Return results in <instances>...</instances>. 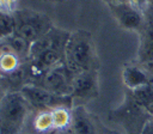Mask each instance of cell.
<instances>
[{
  "instance_id": "1",
  "label": "cell",
  "mask_w": 153,
  "mask_h": 134,
  "mask_svg": "<svg viewBox=\"0 0 153 134\" xmlns=\"http://www.w3.org/2000/svg\"><path fill=\"white\" fill-rule=\"evenodd\" d=\"M63 62L74 74L85 71H98L100 65L91 32L86 30L71 32L65 49Z\"/></svg>"
},
{
  "instance_id": "2",
  "label": "cell",
  "mask_w": 153,
  "mask_h": 134,
  "mask_svg": "<svg viewBox=\"0 0 153 134\" xmlns=\"http://www.w3.org/2000/svg\"><path fill=\"white\" fill-rule=\"evenodd\" d=\"M31 108L20 91H7L0 100V134L23 130Z\"/></svg>"
},
{
  "instance_id": "3",
  "label": "cell",
  "mask_w": 153,
  "mask_h": 134,
  "mask_svg": "<svg viewBox=\"0 0 153 134\" xmlns=\"http://www.w3.org/2000/svg\"><path fill=\"white\" fill-rule=\"evenodd\" d=\"M151 118L149 114L135 102L130 91L127 89L122 104L109 112V120L120 124L123 128L124 134H140Z\"/></svg>"
},
{
  "instance_id": "4",
  "label": "cell",
  "mask_w": 153,
  "mask_h": 134,
  "mask_svg": "<svg viewBox=\"0 0 153 134\" xmlns=\"http://www.w3.org/2000/svg\"><path fill=\"white\" fill-rule=\"evenodd\" d=\"M13 18L14 34L31 43L41 38L54 26L47 14L33 10H17L13 13Z\"/></svg>"
},
{
  "instance_id": "5",
  "label": "cell",
  "mask_w": 153,
  "mask_h": 134,
  "mask_svg": "<svg viewBox=\"0 0 153 134\" xmlns=\"http://www.w3.org/2000/svg\"><path fill=\"white\" fill-rule=\"evenodd\" d=\"M22 95L27 100L33 111H51L60 108L73 109L74 100L72 96H61L50 92L41 86L27 84L20 89Z\"/></svg>"
},
{
  "instance_id": "6",
  "label": "cell",
  "mask_w": 153,
  "mask_h": 134,
  "mask_svg": "<svg viewBox=\"0 0 153 134\" xmlns=\"http://www.w3.org/2000/svg\"><path fill=\"white\" fill-rule=\"evenodd\" d=\"M74 77L75 74L67 67V65L61 62L60 65L49 69L36 85L56 95L71 96Z\"/></svg>"
},
{
  "instance_id": "7",
  "label": "cell",
  "mask_w": 153,
  "mask_h": 134,
  "mask_svg": "<svg viewBox=\"0 0 153 134\" xmlns=\"http://www.w3.org/2000/svg\"><path fill=\"white\" fill-rule=\"evenodd\" d=\"M106 5L109 7L110 13L112 14L114 19L116 20L120 28L128 30V31L140 32L146 26L145 14L137 8H135L128 1L106 4Z\"/></svg>"
},
{
  "instance_id": "8",
  "label": "cell",
  "mask_w": 153,
  "mask_h": 134,
  "mask_svg": "<svg viewBox=\"0 0 153 134\" xmlns=\"http://www.w3.org/2000/svg\"><path fill=\"white\" fill-rule=\"evenodd\" d=\"M71 36L69 31H66L63 29L53 26L45 35H43L41 38L35 41L31 44L30 55L29 59L35 57L44 51H61L65 53L66 44L68 42V38Z\"/></svg>"
},
{
  "instance_id": "9",
  "label": "cell",
  "mask_w": 153,
  "mask_h": 134,
  "mask_svg": "<svg viewBox=\"0 0 153 134\" xmlns=\"http://www.w3.org/2000/svg\"><path fill=\"white\" fill-rule=\"evenodd\" d=\"M99 95L98 71H85L75 74L72 86L73 100L90 102Z\"/></svg>"
},
{
  "instance_id": "10",
  "label": "cell",
  "mask_w": 153,
  "mask_h": 134,
  "mask_svg": "<svg viewBox=\"0 0 153 134\" xmlns=\"http://www.w3.org/2000/svg\"><path fill=\"white\" fill-rule=\"evenodd\" d=\"M104 126L84 105L72 109V129L74 134H103Z\"/></svg>"
},
{
  "instance_id": "11",
  "label": "cell",
  "mask_w": 153,
  "mask_h": 134,
  "mask_svg": "<svg viewBox=\"0 0 153 134\" xmlns=\"http://www.w3.org/2000/svg\"><path fill=\"white\" fill-rule=\"evenodd\" d=\"M122 81L127 90H135L143 85H148L147 71L137 62L128 63L123 67Z\"/></svg>"
},
{
  "instance_id": "12",
  "label": "cell",
  "mask_w": 153,
  "mask_h": 134,
  "mask_svg": "<svg viewBox=\"0 0 153 134\" xmlns=\"http://www.w3.org/2000/svg\"><path fill=\"white\" fill-rule=\"evenodd\" d=\"M153 61V29L145 26L139 32V47L136 54L137 63H147Z\"/></svg>"
},
{
  "instance_id": "13",
  "label": "cell",
  "mask_w": 153,
  "mask_h": 134,
  "mask_svg": "<svg viewBox=\"0 0 153 134\" xmlns=\"http://www.w3.org/2000/svg\"><path fill=\"white\" fill-rule=\"evenodd\" d=\"M23 62L29 60V55H30V49H31V42H29L27 39L20 37L17 34H13L4 39H1Z\"/></svg>"
},
{
  "instance_id": "14",
  "label": "cell",
  "mask_w": 153,
  "mask_h": 134,
  "mask_svg": "<svg viewBox=\"0 0 153 134\" xmlns=\"http://www.w3.org/2000/svg\"><path fill=\"white\" fill-rule=\"evenodd\" d=\"M133 98L135 99L136 103H139L142 108H146L153 103V89L149 85H143L139 89L135 90H129Z\"/></svg>"
},
{
  "instance_id": "15",
  "label": "cell",
  "mask_w": 153,
  "mask_h": 134,
  "mask_svg": "<svg viewBox=\"0 0 153 134\" xmlns=\"http://www.w3.org/2000/svg\"><path fill=\"white\" fill-rule=\"evenodd\" d=\"M14 34L13 14L0 12V39H4Z\"/></svg>"
},
{
  "instance_id": "16",
  "label": "cell",
  "mask_w": 153,
  "mask_h": 134,
  "mask_svg": "<svg viewBox=\"0 0 153 134\" xmlns=\"http://www.w3.org/2000/svg\"><path fill=\"white\" fill-rule=\"evenodd\" d=\"M18 0H0V12L13 14L18 7Z\"/></svg>"
},
{
  "instance_id": "17",
  "label": "cell",
  "mask_w": 153,
  "mask_h": 134,
  "mask_svg": "<svg viewBox=\"0 0 153 134\" xmlns=\"http://www.w3.org/2000/svg\"><path fill=\"white\" fill-rule=\"evenodd\" d=\"M128 2L131 4L135 8H137L139 11H141V12L145 14V12H146L147 8L149 7L152 0H128Z\"/></svg>"
},
{
  "instance_id": "18",
  "label": "cell",
  "mask_w": 153,
  "mask_h": 134,
  "mask_svg": "<svg viewBox=\"0 0 153 134\" xmlns=\"http://www.w3.org/2000/svg\"><path fill=\"white\" fill-rule=\"evenodd\" d=\"M39 134H74L73 133V129H72V124L68 126V127H65V128H51L47 132H43V133H39Z\"/></svg>"
},
{
  "instance_id": "19",
  "label": "cell",
  "mask_w": 153,
  "mask_h": 134,
  "mask_svg": "<svg viewBox=\"0 0 153 134\" xmlns=\"http://www.w3.org/2000/svg\"><path fill=\"white\" fill-rule=\"evenodd\" d=\"M145 18H146V25L153 29V0L149 7L147 8V11L145 12Z\"/></svg>"
},
{
  "instance_id": "20",
  "label": "cell",
  "mask_w": 153,
  "mask_h": 134,
  "mask_svg": "<svg viewBox=\"0 0 153 134\" xmlns=\"http://www.w3.org/2000/svg\"><path fill=\"white\" fill-rule=\"evenodd\" d=\"M140 134H153V118H151L145 124V127L142 128V130H141Z\"/></svg>"
},
{
  "instance_id": "21",
  "label": "cell",
  "mask_w": 153,
  "mask_h": 134,
  "mask_svg": "<svg viewBox=\"0 0 153 134\" xmlns=\"http://www.w3.org/2000/svg\"><path fill=\"white\" fill-rule=\"evenodd\" d=\"M147 72H149L151 74H153V61L152 62H147V63H140Z\"/></svg>"
},
{
  "instance_id": "22",
  "label": "cell",
  "mask_w": 153,
  "mask_h": 134,
  "mask_svg": "<svg viewBox=\"0 0 153 134\" xmlns=\"http://www.w3.org/2000/svg\"><path fill=\"white\" fill-rule=\"evenodd\" d=\"M103 134H124V133H121L118 130H115V129H109V128H103Z\"/></svg>"
},
{
  "instance_id": "23",
  "label": "cell",
  "mask_w": 153,
  "mask_h": 134,
  "mask_svg": "<svg viewBox=\"0 0 153 134\" xmlns=\"http://www.w3.org/2000/svg\"><path fill=\"white\" fill-rule=\"evenodd\" d=\"M103 1H105L106 4H115V2H126L128 0H103Z\"/></svg>"
},
{
  "instance_id": "24",
  "label": "cell",
  "mask_w": 153,
  "mask_h": 134,
  "mask_svg": "<svg viewBox=\"0 0 153 134\" xmlns=\"http://www.w3.org/2000/svg\"><path fill=\"white\" fill-rule=\"evenodd\" d=\"M5 93H6V92H5V91H4V89H2L1 86H0V100L2 99V97L5 96Z\"/></svg>"
},
{
  "instance_id": "25",
  "label": "cell",
  "mask_w": 153,
  "mask_h": 134,
  "mask_svg": "<svg viewBox=\"0 0 153 134\" xmlns=\"http://www.w3.org/2000/svg\"><path fill=\"white\" fill-rule=\"evenodd\" d=\"M17 134H29V133H26V132H23V130H22V132H19V133H17Z\"/></svg>"
}]
</instances>
